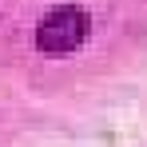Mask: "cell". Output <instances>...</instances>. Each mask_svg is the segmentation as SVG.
<instances>
[{"instance_id": "obj_1", "label": "cell", "mask_w": 147, "mask_h": 147, "mask_svg": "<svg viewBox=\"0 0 147 147\" xmlns=\"http://www.w3.org/2000/svg\"><path fill=\"white\" fill-rule=\"evenodd\" d=\"M84 36H88V16L76 8V4H60V8H52L48 16L40 20L36 28V48L44 52V56H72L80 44H84Z\"/></svg>"}]
</instances>
